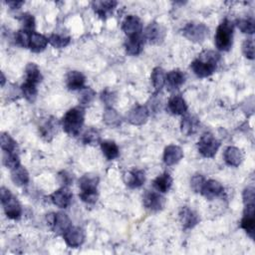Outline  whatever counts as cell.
<instances>
[{
	"instance_id": "e0dca14e",
	"label": "cell",
	"mask_w": 255,
	"mask_h": 255,
	"mask_svg": "<svg viewBox=\"0 0 255 255\" xmlns=\"http://www.w3.org/2000/svg\"><path fill=\"white\" fill-rule=\"evenodd\" d=\"M224 191V187L222 186V184L215 180V179H208L205 180L200 193L208 200H212L215 197L220 196Z\"/></svg>"
},
{
	"instance_id": "4316f807",
	"label": "cell",
	"mask_w": 255,
	"mask_h": 255,
	"mask_svg": "<svg viewBox=\"0 0 255 255\" xmlns=\"http://www.w3.org/2000/svg\"><path fill=\"white\" fill-rule=\"evenodd\" d=\"M199 128V121L193 116H185L180 123V129L184 135H191L197 131Z\"/></svg>"
},
{
	"instance_id": "30bf717a",
	"label": "cell",
	"mask_w": 255,
	"mask_h": 255,
	"mask_svg": "<svg viewBox=\"0 0 255 255\" xmlns=\"http://www.w3.org/2000/svg\"><path fill=\"white\" fill-rule=\"evenodd\" d=\"M66 244L71 248L80 247L85 241V231L78 226H71L63 233Z\"/></svg>"
},
{
	"instance_id": "e575fe53",
	"label": "cell",
	"mask_w": 255,
	"mask_h": 255,
	"mask_svg": "<svg viewBox=\"0 0 255 255\" xmlns=\"http://www.w3.org/2000/svg\"><path fill=\"white\" fill-rule=\"evenodd\" d=\"M1 148L2 151H6V152H18V145L16 140H14L13 137H11V135L7 132H2L1 136Z\"/></svg>"
},
{
	"instance_id": "9c48e42d",
	"label": "cell",
	"mask_w": 255,
	"mask_h": 255,
	"mask_svg": "<svg viewBox=\"0 0 255 255\" xmlns=\"http://www.w3.org/2000/svg\"><path fill=\"white\" fill-rule=\"evenodd\" d=\"M142 202L146 209L151 212H157L163 209L165 198L158 191L146 190L142 196Z\"/></svg>"
},
{
	"instance_id": "603a6c76",
	"label": "cell",
	"mask_w": 255,
	"mask_h": 255,
	"mask_svg": "<svg viewBox=\"0 0 255 255\" xmlns=\"http://www.w3.org/2000/svg\"><path fill=\"white\" fill-rule=\"evenodd\" d=\"M167 110L172 115L181 116L187 112V104L180 95H173L168 100Z\"/></svg>"
},
{
	"instance_id": "7bdbcfd3",
	"label": "cell",
	"mask_w": 255,
	"mask_h": 255,
	"mask_svg": "<svg viewBox=\"0 0 255 255\" xmlns=\"http://www.w3.org/2000/svg\"><path fill=\"white\" fill-rule=\"evenodd\" d=\"M242 52L244 56L249 59L253 60L254 59V41L253 38H247L242 45Z\"/></svg>"
},
{
	"instance_id": "ffe728a7",
	"label": "cell",
	"mask_w": 255,
	"mask_h": 255,
	"mask_svg": "<svg viewBox=\"0 0 255 255\" xmlns=\"http://www.w3.org/2000/svg\"><path fill=\"white\" fill-rule=\"evenodd\" d=\"M144 38L141 34L128 37L125 42L126 52L130 56H137L143 50Z\"/></svg>"
},
{
	"instance_id": "f6af8a7d",
	"label": "cell",
	"mask_w": 255,
	"mask_h": 255,
	"mask_svg": "<svg viewBox=\"0 0 255 255\" xmlns=\"http://www.w3.org/2000/svg\"><path fill=\"white\" fill-rule=\"evenodd\" d=\"M205 182V178L201 174H195L191 177L190 180V186L193 189L194 192H200L203 184Z\"/></svg>"
},
{
	"instance_id": "c3c4849f",
	"label": "cell",
	"mask_w": 255,
	"mask_h": 255,
	"mask_svg": "<svg viewBox=\"0 0 255 255\" xmlns=\"http://www.w3.org/2000/svg\"><path fill=\"white\" fill-rule=\"evenodd\" d=\"M59 178H60V181H61L62 183H64L65 186L70 185V184H72V182H73V177H72V175H71L70 173H68L67 171H65V170H63V171H61V172L59 173Z\"/></svg>"
},
{
	"instance_id": "f1b7e54d",
	"label": "cell",
	"mask_w": 255,
	"mask_h": 255,
	"mask_svg": "<svg viewBox=\"0 0 255 255\" xmlns=\"http://www.w3.org/2000/svg\"><path fill=\"white\" fill-rule=\"evenodd\" d=\"M165 71L161 67H155L150 74V82L155 94L158 93L165 85Z\"/></svg>"
},
{
	"instance_id": "5bb4252c",
	"label": "cell",
	"mask_w": 255,
	"mask_h": 255,
	"mask_svg": "<svg viewBox=\"0 0 255 255\" xmlns=\"http://www.w3.org/2000/svg\"><path fill=\"white\" fill-rule=\"evenodd\" d=\"M122 30L128 37L139 35L142 32L141 20L135 15H128L122 23Z\"/></svg>"
},
{
	"instance_id": "8d00e7d4",
	"label": "cell",
	"mask_w": 255,
	"mask_h": 255,
	"mask_svg": "<svg viewBox=\"0 0 255 255\" xmlns=\"http://www.w3.org/2000/svg\"><path fill=\"white\" fill-rule=\"evenodd\" d=\"M49 43L57 49H62L67 47L70 42H71V38L68 36H64V35H60V34H51L48 38Z\"/></svg>"
},
{
	"instance_id": "f35d334b",
	"label": "cell",
	"mask_w": 255,
	"mask_h": 255,
	"mask_svg": "<svg viewBox=\"0 0 255 255\" xmlns=\"http://www.w3.org/2000/svg\"><path fill=\"white\" fill-rule=\"evenodd\" d=\"M236 26L242 33L245 34L252 35L255 31V23L252 18H240L236 20Z\"/></svg>"
},
{
	"instance_id": "74e56055",
	"label": "cell",
	"mask_w": 255,
	"mask_h": 255,
	"mask_svg": "<svg viewBox=\"0 0 255 255\" xmlns=\"http://www.w3.org/2000/svg\"><path fill=\"white\" fill-rule=\"evenodd\" d=\"M2 162L3 164L10 169H13L20 165V158L18 152H6L3 151L2 154Z\"/></svg>"
},
{
	"instance_id": "277c9868",
	"label": "cell",
	"mask_w": 255,
	"mask_h": 255,
	"mask_svg": "<svg viewBox=\"0 0 255 255\" xmlns=\"http://www.w3.org/2000/svg\"><path fill=\"white\" fill-rule=\"evenodd\" d=\"M233 31L234 24L228 19H224L218 25L214 37V43L219 51L227 52L231 49L233 44Z\"/></svg>"
},
{
	"instance_id": "5b68a950",
	"label": "cell",
	"mask_w": 255,
	"mask_h": 255,
	"mask_svg": "<svg viewBox=\"0 0 255 255\" xmlns=\"http://www.w3.org/2000/svg\"><path fill=\"white\" fill-rule=\"evenodd\" d=\"M0 198L6 216L10 219H19L22 215V207L17 197L8 188L2 186L0 189Z\"/></svg>"
},
{
	"instance_id": "d590c367",
	"label": "cell",
	"mask_w": 255,
	"mask_h": 255,
	"mask_svg": "<svg viewBox=\"0 0 255 255\" xmlns=\"http://www.w3.org/2000/svg\"><path fill=\"white\" fill-rule=\"evenodd\" d=\"M21 93L23 95V97L33 103L36 98H37V94H38V90H37V85H34V84H31V83H28V82H25L22 86H21Z\"/></svg>"
},
{
	"instance_id": "4dcf8cb0",
	"label": "cell",
	"mask_w": 255,
	"mask_h": 255,
	"mask_svg": "<svg viewBox=\"0 0 255 255\" xmlns=\"http://www.w3.org/2000/svg\"><path fill=\"white\" fill-rule=\"evenodd\" d=\"M172 177L168 172H163L153 180V187L160 193L167 192L172 185Z\"/></svg>"
},
{
	"instance_id": "60d3db41",
	"label": "cell",
	"mask_w": 255,
	"mask_h": 255,
	"mask_svg": "<svg viewBox=\"0 0 255 255\" xmlns=\"http://www.w3.org/2000/svg\"><path fill=\"white\" fill-rule=\"evenodd\" d=\"M95 96H96V92L92 88H89V87L83 88L80 98H79V103H80L81 107H86V106L90 105L93 102Z\"/></svg>"
},
{
	"instance_id": "f546056e",
	"label": "cell",
	"mask_w": 255,
	"mask_h": 255,
	"mask_svg": "<svg viewBox=\"0 0 255 255\" xmlns=\"http://www.w3.org/2000/svg\"><path fill=\"white\" fill-rule=\"evenodd\" d=\"M11 179L14 184L18 186H24L29 182V173L27 169L20 164L19 166L11 169Z\"/></svg>"
},
{
	"instance_id": "2e32d148",
	"label": "cell",
	"mask_w": 255,
	"mask_h": 255,
	"mask_svg": "<svg viewBox=\"0 0 255 255\" xmlns=\"http://www.w3.org/2000/svg\"><path fill=\"white\" fill-rule=\"evenodd\" d=\"M72 197H73V194L71 190L69 189V187L65 185L59 188L58 190L54 191L50 195V199L53 202V204H55L60 208H67L72 202Z\"/></svg>"
},
{
	"instance_id": "ee69618b",
	"label": "cell",
	"mask_w": 255,
	"mask_h": 255,
	"mask_svg": "<svg viewBox=\"0 0 255 255\" xmlns=\"http://www.w3.org/2000/svg\"><path fill=\"white\" fill-rule=\"evenodd\" d=\"M22 24H23V28L25 30L28 31H34L35 29V18L33 17V15L28 14V13H24L21 15L20 18Z\"/></svg>"
},
{
	"instance_id": "7dc6e473",
	"label": "cell",
	"mask_w": 255,
	"mask_h": 255,
	"mask_svg": "<svg viewBox=\"0 0 255 255\" xmlns=\"http://www.w3.org/2000/svg\"><path fill=\"white\" fill-rule=\"evenodd\" d=\"M243 203L244 205L247 204H254V199H255V193H254V188L252 186H248L244 189L243 191Z\"/></svg>"
},
{
	"instance_id": "9a60e30c",
	"label": "cell",
	"mask_w": 255,
	"mask_h": 255,
	"mask_svg": "<svg viewBox=\"0 0 255 255\" xmlns=\"http://www.w3.org/2000/svg\"><path fill=\"white\" fill-rule=\"evenodd\" d=\"M186 76L179 69L169 71L165 75V86L168 92H174L178 90L185 82Z\"/></svg>"
},
{
	"instance_id": "44dd1931",
	"label": "cell",
	"mask_w": 255,
	"mask_h": 255,
	"mask_svg": "<svg viewBox=\"0 0 255 255\" xmlns=\"http://www.w3.org/2000/svg\"><path fill=\"white\" fill-rule=\"evenodd\" d=\"M183 157V150L180 146L175 144H169L163 151V162L170 166L178 163Z\"/></svg>"
},
{
	"instance_id": "ba28073f",
	"label": "cell",
	"mask_w": 255,
	"mask_h": 255,
	"mask_svg": "<svg viewBox=\"0 0 255 255\" xmlns=\"http://www.w3.org/2000/svg\"><path fill=\"white\" fill-rule=\"evenodd\" d=\"M47 223L49 227L56 233L62 234L72 226V222L67 214L63 212L47 214Z\"/></svg>"
},
{
	"instance_id": "681fc988",
	"label": "cell",
	"mask_w": 255,
	"mask_h": 255,
	"mask_svg": "<svg viewBox=\"0 0 255 255\" xmlns=\"http://www.w3.org/2000/svg\"><path fill=\"white\" fill-rule=\"evenodd\" d=\"M6 3L11 9H19L24 4L23 1H9Z\"/></svg>"
},
{
	"instance_id": "d6986e66",
	"label": "cell",
	"mask_w": 255,
	"mask_h": 255,
	"mask_svg": "<svg viewBox=\"0 0 255 255\" xmlns=\"http://www.w3.org/2000/svg\"><path fill=\"white\" fill-rule=\"evenodd\" d=\"M118 2L117 1H113V0H106V1H94L92 2V7L95 11V13L101 18V19H107L108 17H110L116 6H117Z\"/></svg>"
},
{
	"instance_id": "7402d4cb",
	"label": "cell",
	"mask_w": 255,
	"mask_h": 255,
	"mask_svg": "<svg viewBox=\"0 0 255 255\" xmlns=\"http://www.w3.org/2000/svg\"><path fill=\"white\" fill-rule=\"evenodd\" d=\"M124 180L129 188H138L145 181V173L141 169H132L125 174Z\"/></svg>"
},
{
	"instance_id": "8fae6325",
	"label": "cell",
	"mask_w": 255,
	"mask_h": 255,
	"mask_svg": "<svg viewBox=\"0 0 255 255\" xmlns=\"http://www.w3.org/2000/svg\"><path fill=\"white\" fill-rule=\"evenodd\" d=\"M240 227L245 230L247 235L253 239L255 234V217H254V204H247L244 207L243 216L240 222Z\"/></svg>"
},
{
	"instance_id": "cb8c5ba5",
	"label": "cell",
	"mask_w": 255,
	"mask_h": 255,
	"mask_svg": "<svg viewBox=\"0 0 255 255\" xmlns=\"http://www.w3.org/2000/svg\"><path fill=\"white\" fill-rule=\"evenodd\" d=\"M86 77L79 71H70L66 76V86L71 91L82 90L85 88Z\"/></svg>"
},
{
	"instance_id": "836d02e7",
	"label": "cell",
	"mask_w": 255,
	"mask_h": 255,
	"mask_svg": "<svg viewBox=\"0 0 255 255\" xmlns=\"http://www.w3.org/2000/svg\"><path fill=\"white\" fill-rule=\"evenodd\" d=\"M103 121L105 124L112 128H117L122 124V118L120 114L112 107L107 108L103 114Z\"/></svg>"
},
{
	"instance_id": "bcb514c9",
	"label": "cell",
	"mask_w": 255,
	"mask_h": 255,
	"mask_svg": "<svg viewBox=\"0 0 255 255\" xmlns=\"http://www.w3.org/2000/svg\"><path fill=\"white\" fill-rule=\"evenodd\" d=\"M116 98H117L116 94H115L114 92L108 90V89H106L105 91H103V92H102V95H101L102 101H103L107 106H109V108L112 107L113 104L116 102Z\"/></svg>"
},
{
	"instance_id": "83f0119b",
	"label": "cell",
	"mask_w": 255,
	"mask_h": 255,
	"mask_svg": "<svg viewBox=\"0 0 255 255\" xmlns=\"http://www.w3.org/2000/svg\"><path fill=\"white\" fill-rule=\"evenodd\" d=\"M25 82L38 85L42 82L43 76L39 67L35 63H29L25 68Z\"/></svg>"
},
{
	"instance_id": "484cf974",
	"label": "cell",
	"mask_w": 255,
	"mask_h": 255,
	"mask_svg": "<svg viewBox=\"0 0 255 255\" xmlns=\"http://www.w3.org/2000/svg\"><path fill=\"white\" fill-rule=\"evenodd\" d=\"M48 43H49V41H48L47 37L34 31L31 33L28 48L34 53H40L46 49Z\"/></svg>"
},
{
	"instance_id": "4fadbf2b",
	"label": "cell",
	"mask_w": 255,
	"mask_h": 255,
	"mask_svg": "<svg viewBox=\"0 0 255 255\" xmlns=\"http://www.w3.org/2000/svg\"><path fill=\"white\" fill-rule=\"evenodd\" d=\"M149 116V111L146 107L136 105L127 115V120L133 126H141L146 123Z\"/></svg>"
},
{
	"instance_id": "1f68e13d",
	"label": "cell",
	"mask_w": 255,
	"mask_h": 255,
	"mask_svg": "<svg viewBox=\"0 0 255 255\" xmlns=\"http://www.w3.org/2000/svg\"><path fill=\"white\" fill-rule=\"evenodd\" d=\"M57 128L58 122L54 118L47 120L39 128L41 136L46 140H51L54 137L55 133H57Z\"/></svg>"
},
{
	"instance_id": "3957f363",
	"label": "cell",
	"mask_w": 255,
	"mask_h": 255,
	"mask_svg": "<svg viewBox=\"0 0 255 255\" xmlns=\"http://www.w3.org/2000/svg\"><path fill=\"white\" fill-rule=\"evenodd\" d=\"M100 178L95 173H86L79 180L80 198L88 204H93L98 199V185Z\"/></svg>"
},
{
	"instance_id": "8992f818",
	"label": "cell",
	"mask_w": 255,
	"mask_h": 255,
	"mask_svg": "<svg viewBox=\"0 0 255 255\" xmlns=\"http://www.w3.org/2000/svg\"><path fill=\"white\" fill-rule=\"evenodd\" d=\"M182 34L191 42L202 43L208 37L209 30L203 23L189 22L183 27Z\"/></svg>"
},
{
	"instance_id": "d6a6232c",
	"label": "cell",
	"mask_w": 255,
	"mask_h": 255,
	"mask_svg": "<svg viewBox=\"0 0 255 255\" xmlns=\"http://www.w3.org/2000/svg\"><path fill=\"white\" fill-rule=\"evenodd\" d=\"M101 149L108 160L116 159L120 155V148L118 144L113 140L101 141Z\"/></svg>"
},
{
	"instance_id": "ac0fdd59",
	"label": "cell",
	"mask_w": 255,
	"mask_h": 255,
	"mask_svg": "<svg viewBox=\"0 0 255 255\" xmlns=\"http://www.w3.org/2000/svg\"><path fill=\"white\" fill-rule=\"evenodd\" d=\"M179 220L183 229L193 228L200 220L198 214L187 206H183L179 210Z\"/></svg>"
},
{
	"instance_id": "ab89813d",
	"label": "cell",
	"mask_w": 255,
	"mask_h": 255,
	"mask_svg": "<svg viewBox=\"0 0 255 255\" xmlns=\"http://www.w3.org/2000/svg\"><path fill=\"white\" fill-rule=\"evenodd\" d=\"M101 140V135L100 132L97 128H89L83 134L82 136V141L85 144H96L98 142H100Z\"/></svg>"
},
{
	"instance_id": "7a4b0ae2",
	"label": "cell",
	"mask_w": 255,
	"mask_h": 255,
	"mask_svg": "<svg viewBox=\"0 0 255 255\" xmlns=\"http://www.w3.org/2000/svg\"><path fill=\"white\" fill-rule=\"evenodd\" d=\"M85 122V110L83 107H75L70 109L64 115L61 124L66 133L71 136H76L80 133V130Z\"/></svg>"
},
{
	"instance_id": "7c38bea8",
	"label": "cell",
	"mask_w": 255,
	"mask_h": 255,
	"mask_svg": "<svg viewBox=\"0 0 255 255\" xmlns=\"http://www.w3.org/2000/svg\"><path fill=\"white\" fill-rule=\"evenodd\" d=\"M164 29L157 22H150L143 32L144 40H147L150 44H159L164 38Z\"/></svg>"
},
{
	"instance_id": "b9f144b4",
	"label": "cell",
	"mask_w": 255,
	"mask_h": 255,
	"mask_svg": "<svg viewBox=\"0 0 255 255\" xmlns=\"http://www.w3.org/2000/svg\"><path fill=\"white\" fill-rule=\"evenodd\" d=\"M34 31H28L25 29L19 30L15 34V42L17 45L23 47V48H28L29 47V41H30V36L31 33Z\"/></svg>"
},
{
	"instance_id": "6da1fadb",
	"label": "cell",
	"mask_w": 255,
	"mask_h": 255,
	"mask_svg": "<svg viewBox=\"0 0 255 255\" xmlns=\"http://www.w3.org/2000/svg\"><path fill=\"white\" fill-rule=\"evenodd\" d=\"M220 55L215 51H204L191 64L190 68L198 78L211 76L217 69Z\"/></svg>"
},
{
	"instance_id": "f907efd6",
	"label": "cell",
	"mask_w": 255,
	"mask_h": 255,
	"mask_svg": "<svg viewBox=\"0 0 255 255\" xmlns=\"http://www.w3.org/2000/svg\"><path fill=\"white\" fill-rule=\"evenodd\" d=\"M5 84V77H4V74L1 73V86L3 87Z\"/></svg>"
},
{
	"instance_id": "52a82bcc",
	"label": "cell",
	"mask_w": 255,
	"mask_h": 255,
	"mask_svg": "<svg viewBox=\"0 0 255 255\" xmlns=\"http://www.w3.org/2000/svg\"><path fill=\"white\" fill-rule=\"evenodd\" d=\"M220 147V141L213 134L204 133L197 142L199 153L204 157H213Z\"/></svg>"
},
{
	"instance_id": "d4e9b609",
	"label": "cell",
	"mask_w": 255,
	"mask_h": 255,
	"mask_svg": "<svg viewBox=\"0 0 255 255\" xmlns=\"http://www.w3.org/2000/svg\"><path fill=\"white\" fill-rule=\"evenodd\" d=\"M223 158L226 164L230 166H239L243 160L242 151L235 146H228L225 148L223 153Z\"/></svg>"
}]
</instances>
